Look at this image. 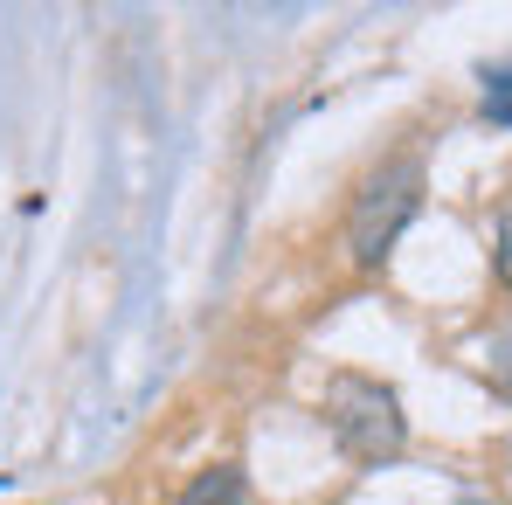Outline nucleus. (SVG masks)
Returning a JSON list of instances; mask_svg holds the SVG:
<instances>
[{"instance_id": "f257e3e1", "label": "nucleus", "mask_w": 512, "mask_h": 505, "mask_svg": "<svg viewBox=\"0 0 512 505\" xmlns=\"http://www.w3.org/2000/svg\"><path fill=\"white\" fill-rule=\"evenodd\" d=\"M319 416H326V429L340 436V450L353 464H388L409 443V416H402L395 388L374 381V374H333Z\"/></svg>"}, {"instance_id": "f03ea898", "label": "nucleus", "mask_w": 512, "mask_h": 505, "mask_svg": "<svg viewBox=\"0 0 512 505\" xmlns=\"http://www.w3.org/2000/svg\"><path fill=\"white\" fill-rule=\"evenodd\" d=\"M416 215H423V167H416V160L374 167L360 180V194H353V215H346V250H353V263L374 270Z\"/></svg>"}, {"instance_id": "7ed1b4c3", "label": "nucleus", "mask_w": 512, "mask_h": 505, "mask_svg": "<svg viewBox=\"0 0 512 505\" xmlns=\"http://www.w3.org/2000/svg\"><path fill=\"white\" fill-rule=\"evenodd\" d=\"M180 505H250V478H243V464H208V471L180 492Z\"/></svg>"}, {"instance_id": "20e7f679", "label": "nucleus", "mask_w": 512, "mask_h": 505, "mask_svg": "<svg viewBox=\"0 0 512 505\" xmlns=\"http://www.w3.org/2000/svg\"><path fill=\"white\" fill-rule=\"evenodd\" d=\"M485 374H492V388H499V395H512V333L492 339V353H485Z\"/></svg>"}, {"instance_id": "39448f33", "label": "nucleus", "mask_w": 512, "mask_h": 505, "mask_svg": "<svg viewBox=\"0 0 512 505\" xmlns=\"http://www.w3.org/2000/svg\"><path fill=\"white\" fill-rule=\"evenodd\" d=\"M492 270H499V284L512 291V201L499 208V243H492Z\"/></svg>"}, {"instance_id": "423d86ee", "label": "nucleus", "mask_w": 512, "mask_h": 505, "mask_svg": "<svg viewBox=\"0 0 512 505\" xmlns=\"http://www.w3.org/2000/svg\"><path fill=\"white\" fill-rule=\"evenodd\" d=\"M471 505H478V499H471Z\"/></svg>"}]
</instances>
